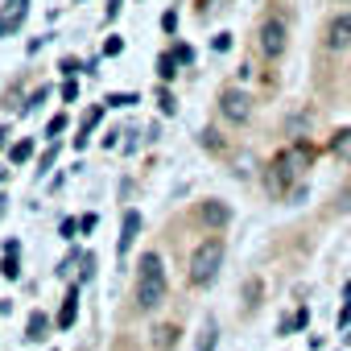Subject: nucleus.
Here are the masks:
<instances>
[{"instance_id": "1", "label": "nucleus", "mask_w": 351, "mask_h": 351, "mask_svg": "<svg viewBox=\"0 0 351 351\" xmlns=\"http://www.w3.org/2000/svg\"><path fill=\"white\" fill-rule=\"evenodd\" d=\"M165 302V269L157 252H145L136 265V310H153Z\"/></svg>"}, {"instance_id": "2", "label": "nucleus", "mask_w": 351, "mask_h": 351, "mask_svg": "<svg viewBox=\"0 0 351 351\" xmlns=\"http://www.w3.org/2000/svg\"><path fill=\"white\" fill-rule=\"evenodd\" d=\"M306 165H310V149H306V145H293V149L277 153V161H273V169H269V191H273V195H285L289 182L298 178Z\"/></svg>"}, {"instance_id": "3", "label": "nucleus", "mask_w": 351, "mask_h": 351, "mask_svg": "<svg viewBox=\"0 0 351 351\" xmlns=\"http://www.w3.org/2000/svg\"><path fill=\"white\" fill-rule=\"evenodd\" d=\"M219 269H223V240H203V244L191 252L186 277H191V285H211V281L219 277Z\"/></svg>"}, {"instance_id": "4", "label": "nucleus", "mask_w": 351, "mask_h": 351, "mask_svg": "<svg viewBox=\"0 0 351 351\" xmlns=\"http://www.w3.org/2000/svg\"><path fill=\"white\" fill-rule=\"evenodd\" d=\"M256 42H261V54H265V58H281V54H285V46H289V29H285V21L269 17V21L261 25Z\"/></svg>"}, {"instance_id": "5", "label": "nucleus", "mask_w": 351, "mask_h": 351, "mask_svg": "<svg viewBox=\"0 0 351 351\" xmlns=\"http://www.w3.org/2000/svg\"><path fill=\"white\" fill-rule=\"evenodd\" d=\"M219 112H223L232 124H244V120L252 116V95L240 91V87H228V91L219 95Z\"/></svg>"}, {"instance_id": "6", "label": "nucleus", "mask_w": 351, "mask_h": 351, "mask_svg": "<svg viewBox=\"0 0 351 351\" xmlns=\"http://www.w3.org/2000/svg\"><path fill=\"white\" fill-rule=\"evenodd\" d=\"M326 46H330V50H347V46H351V13H339V17L326 25Z\"/></svg>"}, {"instance_id": "7", "label": "nucleus", "mask_w": 351, "mask_h": 351, "mask_svg": "<svg viewBox=\"0 0 351 351\" xmlns=\"http://www.w3.org/2000/svg\"><path fill=\"white\" fill-rule=\"evenodd\" d=\"M25 13H29V0H9V5L0 9V38H9L25 21Z\"/></svg>"}, {"instance_id": "8", "label": "nucleus", "mask_w": 351, "mask_h": 351, "mask_svg": "<svg viewBox=\"0 0 351 351\" xmlns=\"http://www.w3.org/2000/svg\"><path fill=\"white\" fill-rule=\"evenodd\" d=\"M199 219L207 223V228H228V219H232V211L219 203V199H207L203 207H199Z\"/></svg>"}, {"instance_id": "9", "label": "nucleus", "mask_w": 351, "mask_h": 351, "mask_svg": "<svg viewBox=\"0 0 351 351\" xmlns=\"http://www.w3.org/2000/svg\"><path fill=\"white\" fill-rule=\"evenodd\" d=\"M136 232H141V215H136V211H124V223H120V240H116V252H120V261H124V252L132 248Z\"/></svg>"}, {"instance_id": "10", "label": "nucleus", "mask_w": 351, "mask_h": 351, "mask_svg": "<svg viewBox=\"0 0 351 351\" xmlns=\"http://www.w3.org/2000/svg\"><path fill=\"white\" fill-rule=\"evenodd\" d=\"M17 252H21V244H17V240H9V248H5V269H0L9 281H17V277H21V261H17Z\"/></svg>"}, {"instance_id": "11", "label": "nucleus", "mask_w": 351, "mask_h": 351, "mask_svg": "<svg viewBox=\"0 0 351 351\" xmlns=\"http://www.w3.org/2000/svg\"><path fill=\"white\" fill-rule=\"evenodd\" d=\"M215 339H219V322H215V318H207V322H203V330H199L195 351H215Z\"/></svg>"}, {"instance_id": "12", "label": "nucleus", "mask_w": 351, "mask_h": 351, "mask_svg": "<svg viewBox=\"0 0 351 351\" xmlns=\"http://www.w3.org/2000/svg\"><path fill=\"white\" fill-rule=\"evenodd\" d=\"M75 314H79V289H71V293H66V302H62V310H58V326H71V322H75Z\"/></svg>"}, {"instance_id": "13", "label": "nucleus", "mask_w": 351, "mask_h": 351, "mask_svg": "<svg viewBox=\"0 0 351 351\" xmlns=\"http://www.w3.org/2000/svg\"><path fill=\"white\" fill-rule=\"evenodd\" d=\"M173 75H178V58H173V54H161V58H157V79L169 83Z\"/></svg>"}, {"instance_id": "14", "label": "nucleus", "mask_w": 351, "mask_h": 351, "mask_svg": "<svg viewBox=\"0 0 351 351\" xmlns=\"http://www.w3.org/2000/svg\"><path fill=\"white\" fill-rule=\"evenodd\" d=\"M29 157H34V145H29V141H17V145L9 149V161H13V165H25Z\"/></svg>"}, {"instance_id": "15", "label": "nucleus", "mask_w": 351, "mask_h": 351, "mask_svg": "<svg viewBox=\"0 0 351 351\" xmlns=\"http://www.w3.org/2000/svg\"><path fill=\"white\" fill-rule=\"evenodd\" d=\"M46 326H50V318L42 310H34L29 314V339H46Z\"/></svg>"}, {"instance_id": "16", "label": "nucleus", "mask_w": 351, "mask_h": 351, "mask_svg": "<svg viewBox=\"0 0 351 351\" xmlns=\"http://www.w3.org/2000/svg\"><path fill=\"white\" fill-rule=\"evenodd\" d=\"M330 149H335V157H343V161L351 165V132H339V136L330 141Z\"/></svg>"}, {"instance_id": "17", "label": "nucleus", "mask_w": 351, "mask_h": 351, "mask_svg": "<svg viewBox=\"0 0 351 351\" xmlns=\"http://www.w3.org/2000/svg\"><path fill=\"white\" fill-rule=\"evenodd\" d=\"M173 335H178L173 326H157V330H153V343H157V347H173Z\"/></svg>"}, {"instance_id": "18", "label": "nucleus", "mask_w": 351, "mask_h": 351, "mask_svg": "<svg viewBox=\"0 0 351 351\" xmlns=\"http://www.w3.org/2000/svg\"><path fill=\"white\" fill-rule=\"evenodd\" d=\"M66 124H71V120H66V116H62V112H58V116H54V120H50V124H46V136H54V141H58V136H62V132H66Z\"/></svg>"}, {"instance_id": "19", "label": "nucleus", "mask_w": 351, "mask_h": 351, "mask_svg": "<svg viewBox=\"0 0 351 351\" xmlns=\"http://www.w3.org/2000/svg\"><path fill=\"white\" fill-rule=\"evenodd\" d=\"M132 104H136V95H132V91H124V95H120V91H116V95H108V108H132Z\"/></svg>"}, {"instance_id": "20", "label": "nucleus", "mask_w": 351, "mask_h": 351, "mask_svg": "<svg viewBox=\"0 0 351 351\" xmlns=\"http://www.w3.org/2000/svg\"><path fill=\"white\" fill-rule=\"evenodd\" d=\"M95 228H99V215H95V211H91V215H83V219H79V232H87V236H91V232H95Z\"/></svg>"}, {"instance_id": "21", "label": "nucleus", "mask_w": 351, "mask_h": 351, "mask_svg": "<svg viewBox=\"0 0 351 351\" xmlns=\"http://www.w3.org/2000/svg\"><path fill=\"white\" fill-rule=\"evenodd\" d=\"M157 104H161V112H165V116H173V108H178V104H173V95H169V91H161V95H157Z\"/></svg>"}, {"instance_id": "22", "label": "nucleus", "mask_w": 351, "mask_h": 351, "mask_svg": "<svg viewBox=\"0 0 351 351\" xmlns=\"http://www.w3.org/2000/svg\"><path fill=\"white\" fill-rule=\"evenodd\" d=\"M120 50H124V42H120V38H108V42H104V54H108V58H116Z\"/></svg>"}, {"instance_id": "23", "label": "nucleus", "mask_w": 351, "mask_h": 351, "mask_svg": "<svg viewBox=\"0 0 351 351\" xmlns=\"http://www.w3.org/2000/svg\"><path fill=\"white\" fill-rule=\"evenodd\" d=\"M173 58H178V62H186V66H191V62H195V50H191V46H178V50H173Z\"/></svg>"}, {"instance_id": "24", "label": "nucleus", "mask_w": 351, "mask_h": 351, "mask_svg": "<svg viewBox=\"0 0 351 351\" xmlns=\"http://www.w3.org/2000/svg\"><path fill=\"white\" fill-rule=\"evenodd\" d=\"M211 46H215V50H219V54H223V50H232V34H219V38H215V42H211Z\"/></svg>"}, {"instance_id": "25", "label": "nucleus", "mask_w": 351, "mask_h": 351, "mask_svg": "<svg viewBox=\"0 0 351 351\" xmlns=\"http://www.w3.org/2000/svg\"><path fill=\"white\" fill-rule=\"evenodd\" d=\"M79 232V219H62V240H71Z\"/></svg>"}, {"instance_id": "26", "label": "nucleus", "mask_w": 351, "mask_h": 351, "mask_svg": "<svg viewBox=\"0 0 351 351\" xmlns=\"http://www.w3.org/2000/svg\"><path fill=\"white\" fill-rule=\"evenodd\" d=\"M339 322H343V326H347V322H351V302H347V306H343V314H339Z\"/></svg>"}, {"instance_id": "27", "label": "nucleus", "mask_w": 351, "mask_h": 351, "mask_svg": "<svg viewBox=\"0 0 351 351\" xmlns=\"http://www.w3.org/2000/svg\"><path fill=\"white\" fill-rule=\"evenodd\" d=\"M5 136H9V132H5V128H0V149H5Z\"/></svg>"}, {"instance_id": "28", "label": "nucleus", "mask_w": 351, "mask_h": 351, "mask_svg": "<svg viewBox=\"0 0 351 351\" xmlns=\"http://www.w3.org/2000/svg\"><path fill=\"white\" fill-rule=\"evenodd\" d=\"M0 215H5V199H0Z\"/></svg>"}]
</instances>
